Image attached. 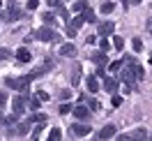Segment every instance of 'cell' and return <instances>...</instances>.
Returning <instances> with one entry per match:
<instances>
[{
  "label": "cell",
  "mask_w": 152,
  "mask_h": 141,
  "mask_svg": "<svg viewBox=\"0 0 152 141\" xmlns=\"http://www.w3.org/2000/svg\"><path fill=\"white\" fill-rule=\"evenodd\" d=\"M32 37H35V39H42V42H53V44L60 42V35H58L53 28H48V26H46V28L35 30V32H32Z\"/></svg>",
  "instance_id": "obj_1"
},
{
  "label": "cell",
  "mask_w": 152,
  "mask_h": 141,
  "mask_svg": "<svg viewBox=\"0 0 152 141\" xmlns=\"http://www.w3.org/2000/svg\"><path fill=\"white\" fill-rule=\"evenodd\" d=\"M30 76H19V79H5V86H10L14 90H21L23 95H28V86H30Z\"/></svg>",
  "instance_id": "obj_2"
},
{
  "label": "cell",
  "mask_w": 152,
  "mask_h": 141,
  "mask_svg": "<svg viewBox=\"0 0 152 141\" xmlns=\"http://www.w3.org/2000/svg\"><path fill=\"white\" fill-rule=\"evenodd\" d=\"M69 134H72V137H88V134H90V125H88V123H74V125L69 127Z\"/></svg>",
  "instance_id": "obj_3"
},
{
  "label": "cell",
  "mask_w": 152,
  "mask_h": 141,
  "mask_svg": "<svg viewBox=\"0 0 152 141\" xmlns=\"http://www.w3.org/2000/svg\"><path fill=\"white\" fill-rule=\"evenodd\" d=\"M26 104H28V95L21 93L19 97H14V102H12V109H14V113H23V109H26Z\"/></svg>",
  "instance_id": "obj_4"
},
{
  "label": "cell",
  "mask_w": 152,
  "mask_h": 141,
  "mask_svg": "<svg viewBox=\"0 0 152 141\" xmlns=\"http://www.w3.org/2000/svg\"><path fill=\"white\" fill-rule=\"evenodd\" d=\"M115 134H118V127L115 125H106V127H102L97 132V139H113Z\"/></svg>",
  "instance_id": "obj_5"
},
{
  "label": "cell",
  "mask_w": 152,
  "mask_h": 141,
  "mask_svg": "<svg viewBox=\"0 0 152 141\" xmlns=\"http://www.w3.org/2000/svg\"><path fill=\"white\" fill-rule=\"evenodd\" d=\"M28 130H30V123L26 120V123H21L19 127H12L7 134H10V137H26V134H28Z\"/></svg>",
  "instance_id": "obj_6"
},
{
  "label": "cell",
  "mask_w": 152,
  "mask_h": 141,
  "mask_svg": "<svg viewBox=\"0 0 152 141\" xmlns=\"http://www.w3.org/2000/svg\"><path fill=\"white\" fill-rule=\"evenodd\" d=\"M21 16H23V12H21L19 7H14V5H12V7L5 12V14H2V19H5V21H19Z\"/></svg>",
  "instance_id": "obj_7"
},
{
  "label": "cell",
  "mask_w": 152,
  "mask_h": 141,
  "mask_svg": "<svg viewBox=\"0 0 152 141\" xmlns=\"http://www.w3.org/2000/svg\"><path fill=\"white\" fill-rule=\"evenodd\" d=\"M72 113H74L78 120H86L88 116H90V109H88V106H83V104H78V106H74V109H72Z\"/></svg>",
  "instance_id": "obj_8"
},
{
  "label": "cell",
  "mask_w": 152,
  "mask_h": 141,
  "mask_svg": "<svg viewBox=\"0 0 152 141\" xmlns=\"http://www.w3.org/2000/svg\"><path fill=\"white\" fill-rule=\"evenodd\" d=\"M113 30H115V23H113V21H104V23H99V35H102V37L111 35Z\"/></svg>",
  "instance_id": "obj_9"
},
{
  "label": "cell",
  "mask_w": 152,
  "mask_h": 141,
  "mask_svg": "<svg viewBox=\"0 0 152 141\" xmlns=\"http://www.w3.org/2000/svg\"><path fill=\"white\" fill-rule=\"evenodd\" d=\"M92 63H97V65H106V63H108V56H106V51H95V53H92Z\"/></svg>",
  "instance_id": "obj_10"
},
{
  "label": "cell",
  "mask_w": 152,
  "mask_h": 141,
  "mask_svg": "<svg viewBox=\"0 0 152 141\" xmlns=\"http://www.w3.org/2000/svg\"><path fill=\"white\" fill-rule=\"evenodd\" d=\"M74 53H76V47L72 44V42H69V44H62V47H60V56H65V58H72Z\"/></svg>",
  "instance_id": "obj_11"
},
{
  "label": "cell",
  "mask_w": 152,
  "mask_h": 141,
  "mask_svg": "<svg viewBox=\"0 0 152 141\" xmlns=\"http://www.w3.org/2000/svg\"><path fill=\"white\" fill-rule=\"evenodd\" d=\"M81 16H83V21H86V23H95V21H97V16H95V12L90 10V7H86V10L81 12Z\"/></svg>",
  "instance_id": "obj_12"
},
{
  "label": "cell",
  "mask_w": 152,
  "mask_h": 141,
  "mask_svg": "<svg viewBox=\"0 0 152 141\" xmlns=\"http://www.w3.org/2000/svg\"><path fill=\"white\" fill-rule=\"evenodd\" d=\"M86 86H88V90H90V93H97V90H99V81H97V76H88Z\"/></svg>",
  "instance_id": "obj_13"
},
{
  "label": "cell",
  "mask_w": 152,
  "mask_h": 141,
  "mask_svg": "<svg viewBox=\"0 0 152 141\" xmlns=\"http://www.w3.org/2000/svg\"><path fill=\"white\" fill-rule=\"evenodd\" d=\"M104 90L113 95L115 90H118V81H115V79H106V81H104Z\"/></svg>",
  "instance_id": "obj_14"
},
{
  "label": "cell",
  "mask_w": 152,
  "mask_h": 141,
  "mask_svg": "<svg viewBox=\"0 0 152 141\" xmlns=\"http://www.w3.org/2000/svg\"><path fill=\"white\" fill-rule=\"evenodd\" d=\"M16 60H19V63H28L30 60V51L28 49H19V51H16Z\"/></svg>",
  "instance_id": "obj_15"
},
{
  "label": "cell",
  "mask_w": 152,
  "mask_h": 141,
  "mask_svg": "<svg viewBox=\"0 0 152 141\" xmlns=\"http://www.w3.org/2000/svg\"><path fill=\"white\" fill-rule=\"evenodd\" d=\"M129 139H148V132L143 130V127H138V130H134L129 134Z\"/></svg>",
  "instance_id": "obj_16"
},
{
  "label": "cell",
  "mask_w": 152,
  "mask_h": 141,
  "mask_svg": "<svg viewBox=\"0 0 152 141\" xmlns=\"http://www.w3.org/2000/svg\"><path fill=\"white\" fill-rule=\"evenodd\" d=\"M134 76H136V81H141L143 76H145V69H143V65L134 63Z\"/></svg>",
  "instance_id": "obj_17"
},
{
  "label": "cell",
  "mask_w": 152,
  "mask_h": 141,
  "mask_svg": "<svg viewBox=\"0 0 152 141\" xmlns=\"http://www.w3.org/2000/svg\"><path fill=\"white\" fill-rule=\"evenodd\" d=\"M78 79H81V65H74V69H72V86L78 83Z\"/></svg>",
  "instance_id": "obj_18"
},
{
  "label": "cell",
  "mask_w": 152,
  "mask_h": 141,
  "mask_svg": "<svg viewBox=\"0 0 152 141\" xmlns=\"http://www.w3.org/2000/svg\"><path fill=\"white\" fill-rule=\"evenodd\" d=\"M28 123L30 125H32V123H46V116H44V113H32L28 118Z\"/></svg>",
  "instance_id": "obj_19"
},
{
  "label": "cell",
  "mask_w": 152,
  "mask_h": 141,
  "mask_svg": "<svg viewBox=\"0 0 152 141\" xmlns=\"http://www.w3.org/2000/svg\"><path fill=\"white\" fill-rule=\"evenodd\" d=\"M86 7H90L86 0H78V2H74V5H72V10H74V12H83Z\"/></svg>",
  "instance_id": "obj_20"
},
{
  "label": "cell",
  "mask_w": 152,
  "mask_h": 141,
  "mask_svg": "<svg viewBox=\"0 0 152 141\" xmlns=\"http://www.w3.org/2000/svg\"><path fill=\"white\" fill-rule=\"evenodd\" d=\"M42 19H44V23H48V26H51V23L56 26V14H51V12H44V14H42Z\"/></svg>",
  "instance_id": "obj_21"
},
{
  "label": "cell",
  "mask_w": 152,
  "mask_h": 141,
  "mask_svg": "<svg viewBox=\"0 0 152 141\" xmlns=\"http://www.w3.org/2000/svg\"><path fill=\"white\" fill-rule=\"evenodd\" d=\"M28 106L32 109V111H37V109H39V97H37V95H35V97H30V100H28Z\"/></svg>",
  "instance_id": "obj_22"
},
{
  "label": "cell",
  "mask_w": 152,
  "mask_h": 141,
  "mask_svg": "<svg viewBox=\"0 0 152 141\" xmlns=\"http://www.w3.org/2000/svg\"><path fill=\"white\" fill-rule=\"evenodd\" d=\"M60 137H62V132L58 130V127H53V130L48 132V139H51V141H58V139H60Z\"/></svg>",
  "instance_id": "obj_23"
},
{
  "label": "cell",
  "mask_w": 152,
  "mask_h": 141,
  "mask_svg": "<svg viewBox=\"0 0 152 141\" xmlns=\"http://www.w3.org/2000/svg\"><path fill=\"white\" fill-rule=\"evenodd\" d=\"M132 47H134V51H136V53H141V51H143V42H141L138 37H134V39H132Z\"/></svg>",
  "instance_id": "obj_24"
},
{
  "label": "cell",
  "mask_w": 152,
  "mask_h": 141,
  "mask_svg": "<svg viewBox=\"0 0 152 141\" xmlns=\"http://www.w3.org/2000/svg\"><path fill=\"white\" fill-rule=\"evenodd\" d=\"M113 10H115V5H113V2H104V5H102V12H104V14H111Z\"/></svg>",
  "instance_id": "obj_25"
},
{
  "label": "cell",
  "mask_w": 152,
  "mask_h": 141,
  "mask_svg": "<svg viewBox=\"0 0 152 141\" xmlns=\"http://www.w3.org/2000/svg\"><path fill=\"white\" fill-rule=\"evenodd\" d=\"M120 67H122V60H115V63L108 65V69H111V72H120Z\"/></svg>",
  "instance_id": "obj_26"
},
{
  "label": "cell",
  "mask_w": 152,
  "mask_h": 141,
  "mask_svg": "<svg viewBox=\"0 0 152 141\" xmlns=\"http://www.w3.org/2000/svg\"><path fill=\"white\" fill-rule=\"evenodd\" d=\"M88 109H92V111H99V109H102V104L97 102V100H90V102H88Z\"/></svg>",
  "instance_id": "obj_27"
},
{
  "label": "cell",
  "mask_w": 152,
  "mask_h": 141,
  "mask_svg": "<svg viewBox=\"0 0 152 141\" xmlns=\"http://www.w3.org/2000/svg\"><path fill=\"white\" fill-rule=\"evenodd\" d=\"M16 120H19V113H12L10 118H5V125H14Z\"/></svg>",
  "instance_id": "obj_28"
},
{
  "label": "cell",
  "mask_w": 152,
  "mask_h": 141,
  "mask_svg": "<svg viewBox=\"0 0 152 141\" xmlns=\"http://www.w3.org/2000/svg\"><path fill=\"white\" fill-rule=\"evenodd\" d=\"M113 47H115V49H122V47H124V39H122V37H113Z\"/></svg>",
  "instance_id": "obj_29"
},
{
  "label": "cell",
  "mask_w": 152,
  "mask_h": 141,
  "mask_svg": "<svg viewBox=\"0 0 152 141\" xmlns=\"http://www.w3.org/2000/svg\"><path fill=\"white\" fill-rule=\"evenodd\" d=\"M10 56H12V51H7V49L0 47V60H5V58H10Z\"/></svg>",
  "instance_id": "obj_30"
},
{
  "label": "cell",
  "mask_w": 152,
  "mask_h": 141,
  "mask_svg": "<svg viewBox=\"0 0 152 141\" xmlns=\"http://www.w3.org/2000/svg\"><path fill=\"white\" fill-rule=\"evenodd\" d=\"M111 104H113V106H120V104H122V97H120V95H113Z\"/></svg>",
  "instance_id": "obj_31"
},
{
  "label": "cell",
  "mask_w": 152,
  "mask_h": 141,
  "mask_svg": "<svg viewBox=\"0 0 152 141\" xmlns=\"http://www.w3.org/2000/svg\"><path fill=\"white\" fill-rule=\"evenodd\" d=\"M99 47H102V51H108V49H111V44H108V39H102V42H99Z\"/></svg>",
  "instance_id": "obj_32"
},
{
  "label": "cell",
  "mask_w": 152,
  "mask_h": 141,
  "mask_svg": "<svg viewBox=\"0 0 152 141\" xmlns=\"http://www.w3.org/2000/svg\"><path fill=\"white\" fill-rule=\"evenodd\" d=\"M37 97H39V102H46V100H48V93H44V90H39V93H37Z\"/></svg>",
  "instance_id": "obj_33"
},
{
  "label": "cell",
  "mask_w": 152,
  "mask_h": 141,
  "mask_svg": "<svg viewBox=\"0 0 152 141\" xmlns=\"http://www.w3.org/2000/svg\"><path fill=\"white\" fill-rule=\"evenodd\" d=\"M5 102H7V93H2V90H0V109L5 106Z\"/></svg>",
  "instance_id": "obj_34"
},
{
  "label": "cell",
  "mask_w": 152,
  "mask_h": 141,
  "mask_svg": "<svg viewBox=\"0 0 152 141\" xmlns=\"http://www.w3.org/2000/svg\"><path fill=\"white\" fill-rule=\"evenodd\" d=\"M39 0H28V10H37Z\"/></svg>",
  "instance_id": "obj_35"
},
{
  "label": "cell",
  "mask_w": 152,
  "mask_h": 141,
  "mask_svg": "<svg viewBox=\"0 0 152 141\" xmlns=\"http://www.w3.org/2000/svg\"><path fill=\"white\" fill-rule=\"evenodd\" d=\"M69 111H72V106H69V104H62V106H60V113H62V116L69 113Z\"/></svg>",
  "instance_id": "obj_36"
},
{
  "label": "cell",
  "mask_w": 152,
  "mask_h": 141,
  "mask_svg": "<svg viewBox=\"0 0 152 141\" xmlns=\"http://www.w3.org/2000/svg\"><path fill=\"white\" fill-rule=\"evenodd\" d=\"M69 95H72V93H69V90H60V97H62V100H67Z\"/></svg>",
  "instance_id": "obj_37"
},
{
  "label": "cell",
  "mask_w": 152,
  "mask_h": 141,
  "mask_svg": "<svg viewBox=\"0 0 152 141\" xmlns=\"http://www.w3.org/2000/svg\"><path fill=\"white\" fill-rule=\"evenodd\" d=\"M48 5H51V7H58V5H60V0H48Z\"/></svg>",
  "instance_id": "obj_38"
},
{
  "label": "cell",
  "mask_w": 152,
  "mask_h": 141,
  "mask_svg": "<svg viewBox=\"0 0 152 141\" xmlns=\"http://www.w3.org/2000/svg\"><path fill=\"white\" fill-rule=\"evenodd\" d=\"M122 5H124V7H129V0H122Z\"/></svg>",
  "instance_id": "obj_39"
},
{
  "label": "cell",
  "mask_w": 152,
  "mask_h": 141,
  "mask_svg": "<svg viewBox=\"0 0 152 141\" xmlns=\"http://www.w3.org/2000/svg\"><path fill=\"white\" fill-rule=\"evenodd\" d=\"M129 2H132V5H138V2H141V0H129Z\"/></svg>",
  "instance_id": "obj_40"
},
{
  "label": "cell",
  "mask_w": 152,
  "mask_h": 141,
  "mask_svg": "<svg viewBox=\"0 0 152 141\" xmlns=\"http://www.w3.org/2000/svg\"><path fill=\"white\" fill-rule=\"evenodd\" d=\"M2 123H5V118H2V113H0V125H2Z\"/></svg>",
  "instance_id": "obj_41"
},
{
  "label": "cell",
  "mask_w": 152,
  "mask_h": 141,
  "mask_svg": "<svg viewBox=\"0 0 152 141\" xmlns=\"http://www.w3.org/2000/svg\"><path fill=\"white\" fill-rule=\"evenodd\" d=\"M0 7H2V0H0Z\"/></svg>",
  "instance_id": "obj_42"
},
{
  "label": "cell",
  "mask_w": 152,
  "mask_h": 141,
  "mask_svg": "<svg viewBox=\"0 0 152 141\" xmlns=\"http://www.w3.org/2000/svg\"><path fill=\"white\" fill-rule=\"evenodd\" d=\"M150 63H152V56H150Z\"/></svg>",
  "instance_id": "obj_43"
}]
</instances>
